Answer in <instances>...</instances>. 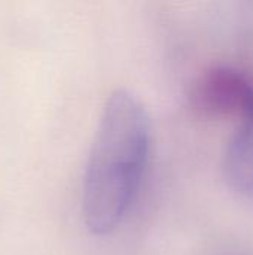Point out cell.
Here are the masks:
<instances>
[{
    "label": "cell",
    "mask_w": 253,
    "mask_h": 255,
    "mask_svg": "<svg viewBox=\"0 0 253 255\" xmlns=\"http://www.w3.org/2000/svg\"><path fill=\"white\" fill-rule=\"evenodd\" d=\"M151 118L131 91H113L101 111L82 181V217L95 236L110 235L128 215L146 170Z\"/></svg>",
    "instance_id": "6da1fadb"
},
{
    "label": "cell",
    "mask_w": 253,
    "mask_h": 255,
    "mask_svg": "<svg viewBox=\"0 0 253 255\" xmlns=\"http://www.w3.org/2000/svg\"><path fill=\"white\" fill-rule=\"evenodd\" d=\"M189 102L204 115H242L252 105L253 81L234 67L215 66L194 79Z\"/></svg>",
    "instance_id": "7a4b0ae2"
},
{
    "label": "cell",
    "mask_w": 253,
    "mask_h": 255,
    "mask_svg": "<svg viewBox=\"0 0 253 255\" xmlns=\"http://www.w3.org/2000/svg\"><path fill=\"white\" fill-rule=\"evenodd\" d=\"M222 169L236 194L253 199V102L240 115V124L227 143Z\"/></svg>",
    "instance_id": "3957f363"
}]
</instances>
